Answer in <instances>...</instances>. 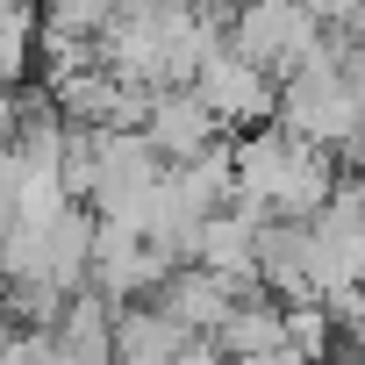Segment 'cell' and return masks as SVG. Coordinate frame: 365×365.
Listing matches in <instances>:
<instances>
[{
    "mask_svg": "<svg viewBox=\"0 0 365 365\" xmlns=\"http://www.w3.org/2000/svg\"><path fill=\"white\" fill-rule=\"evenodd\" d=\"M194 93H201L230 129H265V122H279V79H272V72H258L251 58H237L230 43L201 65Z\"/></svg>",
    "mask_w": 365,
    "mask_h": 365,
    "instance_id": "obj_1",
    "label": "cell"
},
{
    "mask_svg": "<svg viewBox=\"0 0 365 365\" xmlns=\"http://www.w3.org/2000/svg\"><path fill=\"white\" fill-rule=\"evenodd\" d=\"M230 122L194 93V86H165L158 93V108H150V122H143V136L165 150V165H194V158H208V150H222V143H237V136H222Z\"/></svg>",
    "mask_w": 365,
    "mask_h": 365,
    "instance_id": "obj_2",
    "label": "cell"
},
{
    "mask_svg": "<svg viewBox=\"0 0 365 365\" xmlns=\"http://www.w3.org/2000/svg\"><path fill=\"white\" fill-rule=\"evenodd\" d=\"M201 336L179 322V315H165L158 301H129L122 315H115V365H179Z\"/></svg>",
    "mask_w": 365,
    "mask_h": 365,
    "instance_id": "obj_3",
    "label": "cell"
}]
</instances>
